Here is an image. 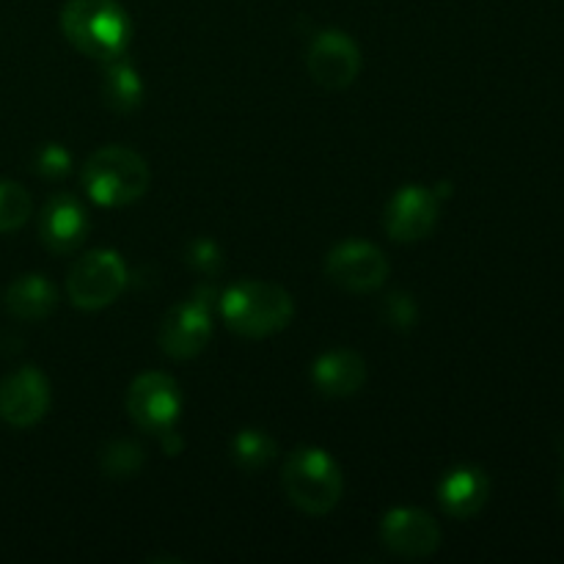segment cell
<instances>
[{
    "label": "cell",
    "mask_w": 564,
    "mask_h": 564,
    "mask_svg": "<svg viewBox=\"0 0 564 564\" xmlns=\"http://www.w3.org/2000/svg\"><path fill=\"white\" fill-rule=\"evenodd\" d=\"M61 31L72 47L105 64L127 53L130 17L116 0H69L61 9Z\"/></svg>",
    "instance_id": "6da1fadb"
},
{
    "label": "cell",
    "mask_w": 564,
    "mask_h": 564,
    "mask_svg": "<svg viewBox=\"0 0 564 564\" xmlns=\"http://www.w3.org/2000/svg\"><path fill=\"white\" fill-rule=\"evenodd\" d=\"M218 306L229 330L246 339L279 334L295 317V301L290 292L270 281H240L220 295Z\"/></svg>",
    "instance_id": "7a4b0ae2"
},
{
    "label": "cell",
    "mask_w": 564,
    "mask_h": 564,
    "mask_svg": "<svg viewBox=\"0 0 564 564\" xmlns=\"http://www.w3.org/2000/svg\"><path fill=\"white\" fill-rule=\"evenodd\" d=\"M83 187L99 207H127L149 191L147 160L127 147H102L83 165Z\"/></svg>",
    "instance_id": "3957f363"
},
{
    "label": "cell",
    "mask_w": 564,
    "mask_h": 564,
    "mask_svg": "<svg viewBox=\"0 0 564 564\" xmlns=\"http://www.w3.org/2000/svg\"><path fill=\"white\" fill-rule=\"evenodd\" d=\"M281 488L297 510L308 516H328L345 494V477L334 457L323 449L292 452L281 468Z\"/></svg>",
    "instance_id": "277c9868"
},
{
    "label": "cell",
    "mask_w": 564,
    "mask_h": 564,
    "mask_svg": "<svg viewBox=\"0 0 564 564\" xmlns=\"http://www.w3.org/2000/svg\"><path fill=\"white\" fill-rule=\"evenodd\" d=\"M213 286H198L185 303L171 308L160 325V350L176 361L198 356L209 345L213 336V306H215Z\"/></svg>",
    "instance_id": "5b68a950"
},
{
    "label": "cell",
    "mask_w": 564,
    "mask_h": 564,
    "mask_svg": "<svg viewBox=\"0 0 564 564\" xmlns=\"http://www.w3.org/2000/svg\"><path fill=\"white\" fill-rule=\"evenodd\" d=\"M127 286V264L110 248L91 251L77 259L75 268L66 279V295L72 306L83 312H97V308L110 306Z\"/></svg>",
    "instance_id": "8992f818"
},
{
    "label": "cell",
    "mask_w": 564,
    "mask_h": 564,
    "mask_svg": "<svg viewBox=\"0 0 564 564\" xmlns=\"http://www.w3.org/2000/svg\"><path fill=\"white\" fill-rule=\"evenodd\" d=\"M182 397L176 380L163 372H147L132 380L127 391V413L143 433L163 435L176 427Z\"/></svg>",
    "instance_id": "52a82bcc"
},
{
    "label": "cell",
    "mask_w": 564,
    "mask_h": 564,
    "mask_svg": "<svg viewBox=\"0 0 564 564\" xmlns=\"http://www.w3.org/2000/svg\"><path fill=\"white\" fill-rule=\"evenodd\" d=\"M325 275L347 292H375L389 279V259L378 246L350 240L336 246L325 259Z\"/></svg>",
    "instance_id": "ba28073f"
},
{
    "label": "cell",
    "mask_w": 564,
    "mask_h": 564,
    "mask_svg": "<svg viewBox=\"0 0 564 564\" xmlns=\"http://www.w3.org/2000/svg\"><path fill=\"white\" fill-rule=\"evenodd\" d=\"M306 69L319 88L341 91L350 88L361 72V50L347 33L323 31L308 44Z\"/></svg>",
    "instance_id": "9c48e42d"
},
{
    "label": "cell",
    "mask_w": 564,
    "mask_h": 564,
    "mask_svg": "<svg viewBox=\"0 0 564 564\" xmlns=\"http://www.w3.org/2000/svg\"><path fill=\"white\" fill-rule=\"evenodd\" d=\"M449 191H430L424 185H408L391 196L386 207V231L397 242L424 240L438 224L441 198Z\"/></svg>",
    "instance_id": "30bf717a"
},
{
    "label": "cell",
    "mask_w": 564,
    "mask_h": 564,
    "mask_svg": "<svg viewBox=\"0 0 564 564\" xmlns=\"http://www.w3.org/2000/svg\"><path fill=\"white\" fill-rule=\"evenodd\" d=\"M50 408V383L36 367H22L0 383V419L25 430L44 419Z\"/></svg>",
    "instance_id": "8fae6325"
},
{
    "label": "cell",
    "mask_w": 564,
    "mask_h": 564,
    "mask_svg": "<svg viewBox=\"0 0 564 564\" xmlns=\"http://www.w3.org/2000/svg\"><path fill=\"white\" fill-rule=\"evenodd\" d=\"M380 538L386 549L402 560H427L438 551L441 529L424 510L400 507L383 518Z\"/></svg>",
    "instance_id": "7c38bea8"
},
{
    "label": "cell",
    "mask_w": 564,
    "mask_h": 564,
    "mask_svg": "<svg viewBox=\"0 0 564 564\" xmlns=\"http://www.w3.org/2000/svg\"><path fill=\"white\" fill-rule=\"evenodd\" d=\"M88 218L83 204L69 193L50 198L39 213V240L50 253H72L83 246Z\"/></svg>",
    "instance_id": "4fadbf2b"
},
{
    "label": "cell",
    "mask_w": 564,
    "mask_h": 564,
    "mask_svg": "<svg viewBox=\"0 0 564 564\" xmlns=\"http://www.w3.org/2000/svg\"><path fill=\"white\" fill-rule=\"evenodd\" d=\"M367 361L352 350H334L325 352L323 358L314 361L312 380L314 389L334 400H345V397L358 394L367 383Z\"/></svg>",
    "instance_id": "5bb4252c"
},
{
    "label": "cell",
    "mask_w": 564,
    "mask_h": 564,
    "mask_svg": "<svg viewBox=\"0 0 564 564\" xmlns=\"http://www.w3.org/2000/svg\"><path fill=\"white\" fill-rule=\"evenodd\" d=\"M490 496V482L482 468L460 466L438 482V505L452 518H474Z\"/></svg>",
    "instance_id": "9a60e30c"
},
{
    "label": "cell",
    "mask_w": 564,
    "mask_h": 564,
    "mask_svg": "<svg viewBox=\"0 0 564 564\" xmlns=\"http://www.w3.org/2000/svg\"><path fill=\"white\" fill-rule=\"evenodd\" d=\"M3 306L11 317L25 319V323H36V319L50 317L58 306V292H55L53 281L44 275L28 273L20 275L9 284L3 295Z\"/></svg>",
    "instance_id": "2e32d148"
},
{
    "label": "cell",
    "mask_w": 564,
    "mask_h": 564,
    "mask_svg": "<svg viewBox=\"0 0 564 564\" xmlns=\"http://www.w3.org/2000/svg\"><path fill=\"white\" fill-rule=\"evenodd\" d=\"M99 94H102L105 108H110L113 113H135L143 102V83L141 75H138L135 66L119 55L113 61H105L102 69V86H99Z\"/></svg>",
    "instance_id": "e0dca14e"
},
{
    "label": "cell",
    "mask_w": 564,
    "mask_h": 564,
    "mask_svg": "<svg viewBox=\"0 0 564 564\" xmlns=\"http://www.w3.org/2000/svg\"><path fill=\"white\" fill-rule=\"evenodd\" d=\"M279 455V446L262 430H242L231 438V460L242 471H262Z\"/></svg>",
    "instance_id": "ac0fdd59"
},
{
    "label": "cell",
    "mask_w": 564,
    "mask_h": 564,
    "mask_svg": "<svg viewBox=\"0 0 564 564\" xmlns=\"http://www.w3.org/2000/svg\"><path fill=\"white\" fill-rule=\"evenodd\" d=\"M147 463V455H143V446L135 444L130 438L108 441L99 452V468H102L105 477L110 479H132Z\"/></svg>",
    "instance_id": "d6986e66"
},
{
    "label": "cell",
    "mask_w": 564,
    "mask_h": 564,
    "mask_svg": "<svg viewBox=\"0 0 564 564\" xmlns=\"http://www.w3.org/2000/svg\"><path fill=\"white\" fill-rule=\"evenodd\" d=\"M33 202L28 191L17 182H0V235L17 231L31 218Z\"/></svg>",
    "instance_id": "ffe728a7"
},
{
    "label": "cell",
    "mask_w": 564,
    "mask_h": 564,
    "mask_svg": "<svg viewBox=\"0 0 564 564\" xmlns=\"http://www.w3.org/2000/svg\"><path fill=\"white\" fill-rule=\"evenodd\" d=\"M185 262L191 264L198 275H204V279H218V275L224 273L226 259L218 242L207 240V237H198V240H193L191 246H187Z\"/></svg>",
    "instance_id": "44dd1931"
},
{
    "label": "cell",
    "mask_w": 564,
    "mask_h": 564,
    "mask_svg": "<svg viewBox=\"0 0 564 564\" xmlns=\"http://www.w3.org/2000/svg\"><path fill=\"white\" fill-rule=\"evenodd\" d=\"M72 169V154L58 143H47L33 158V171L44 180H64Z\"/></svg>",
    "instance_id": "7402d4cb"
},
{
    "label": "cell",
    "mask_w": 564,
    "mask_h": 564,
    "mask_svg": "<svg viewBox=\"0 0 564 564\" xmlns=\"http://www.w3.org/2000/svg\"><path fill=\"white\" fill-rule=\"evenodd\" d=\"M383 317L394 328L411 330L419 323V308L413 295H408V292H391L383 303Z\"/></svg>",
    "instance_id": "603a6c76"
},
{
    "label": "cell",
    "mask_w": 564,
    "mask_h": 564,
    "mask_svg": "<svg viewBox=\"0 0 564 564\" xmlns=\"http://www.w3.org/2000/svg\"><path fill=\"white\" fill-rule=\"evenodd\" d=\"M158 438H160V446H163L165 455H171V457L180 455L182 446H185V441H182V435L176 433V427H174V430H169V433L158 435Z\"/></svg>",
    "instance_id": "cb8c5ba5"
},
{
    "label": "cell",
    "mask_w": 564,
    "mask_h": 564,
    "mask_svg": "<svg viewBox=\"0 0 564 564\" xmlns=\"http://www.w3.org/2000/svg\"><path fill=\"white\" fill-rule=\"evenodd\" d=\"M562 505H564V482H562Z\"/></svg>",
    "instance_id": "d4e9b609"
}]
</instances>
